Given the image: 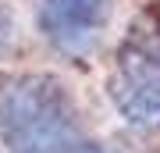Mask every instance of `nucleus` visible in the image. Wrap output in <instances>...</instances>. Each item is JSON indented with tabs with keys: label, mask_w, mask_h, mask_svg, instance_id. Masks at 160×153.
Returning a JSON list of instances; mask_svg holds the SVG:
<instances>
[{
	"label": "nucleus",
	"mask_w": 160,
	"mask_h": 153,
	"mask_svg": "<svg viewBox=\"0 0 160 153\" xmlns=\"http://www.w3.org/2000/svg\"><path fill=\"white\" fill-rule=\"evenodd\" d=\"M0 146L7 153H114L82 132L71 96L50 75L0 79Z\"/></svg>",
	"instance_id": "f257e3e1"
},
{
	"label": "nucleus",
	"mask_w": 160,
	"mask_h": 153,
	"mask_svg": "<svg viewBox=\"0 0 160 153\" xmlns=\"http://www.w3.org/2000/svg\"><path fill=\"white\" fill-rule=\"evenodd\" d=\"M107 93L125 125L160 132V22L153 14L135 18L125 32Z\"/></svg>",
	"instance_id": "f03ea898"
},
{
	"label": "nucleus",
	"mask_w": 160,
	"mask_h": 153,
	"mask_svg": "<svg viewBox=\"0 0 160 153\" xmlns=\"http://www.w3.org/2000/svg\"><path fill=\"white\" fill-rule=\"evenodd\" d=\"M110 22V0H43L36 25L61 54L86 57Z\"/></svg>",
	"instance_id": "7ed1b4c3"
},
{
	"label": "nucleus",
	"mask_w": 160,
	"mask_h": 153,
	"mask_svg": "<svg viewBox=\"0 0 160 153\" xmlns=\"http://www.w3.org/2000/svg\"><path fill=\"white\" fill-rule=\"evenodd\" d=\"M7 36H11V22H7V14L0 11V46L7 43Z\"/></svg>",
	"instance_id": "20e7f679"
}]
</instances>
